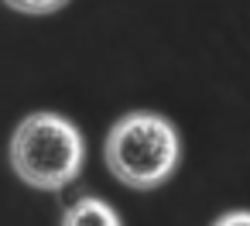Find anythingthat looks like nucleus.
<instances>
[{
    "label": "nucleus",
    "mask_w": 250,
    "mask_h": 226,
    "mask_svg": "<svg viewBox=\"0 0 250 226\" xmlns=\"http://www.w3.org/2000/svg\"><path fill=\"white\" fill-rule=\"evenodd\" d=\"M69 0H4V7H11L14 14H28V18H48L55 11H62Z\"/></svg>",
    "instance_id": "20e7f679"
},
{
    "label": "nucleus",
    "mask_w": 250,
    "mask_h": 226,
    "mask_svg": "<svg viewBox=\"0 0 250 226\" xmlns=\"http://www.w3.org/2000/svg\"><path fill=\"white\" fill-rule=\"evenodd\" d=\"M59 226H124L120 212L100 195H79L62 209Z\"/></svg>",
    "instance_id": "7ed1b4c3"
},
{
    "label": "nucleus",
    "mask_w": 250,
    "mask_h": 226,
    "mask_svg": "<svg viewBox=\"0 0 250 226\" xmlns=\"http://www.w3.org/2000/svg\"><path fill=\"white\" fill-rule=\"evenodd\" d=\"M212 226H250V209H233V212H223Z\"/></svg>",
    "instance_id": "39448f33"
},
{
    "label": "nucleus",
    "mask_w": 250,
    "mask_h": 226,
    "mask_svg": "<svg viewBox=\"0 0 250 226\" xmlns=\"http://www.w3.org/2000/svg\"><path fill=\"white\" fill-rule=\"evenodd\" d=\"M7 164L14 178L35 192H62L83 175L86 137L65 113L35 110L14 123Z\"/></svg>",
    "instance_id": "f257e3e1"
},
{
    "label": "nucleus",
    "mask_w": 250,
    "mask_h": 226,
    "mask_svg": "<svg viewBox=\"0 0 250 226\" xmlns=\"http://www.w3.org/2000/svg\"><path fill=\"white\" fill-rule=\"evenodd\" d=\"M103 161L106 171L134 192L161 188L182 161L178 127L154 110H130L106 130Z\"/></svg>",
    "instance_id": "f03ea898"
}]
</instances>
